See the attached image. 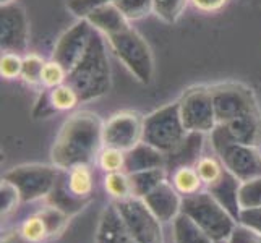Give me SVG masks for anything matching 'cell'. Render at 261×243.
Here are the masks:
<instances>
[{"label": "cell", "mask_w": 261, "mask_h": 243, "mask_svg": "<svg viewBox=\"0 0 261 243\" xmlns=\"http://www.w3.org/2000/svg\"><path fill=\"white\" fill-rule=\"evenodd\" d=\"M102 128L104 122L94 112L82 111L70 115L54 141L50 152L54 166L68 170L80 164H91L104 146Z\"/></svg>", "instance_id": "6da1fadb"}, {"label": "cell", "mask_w": 261, "mask_h": 243, "mask_svg": "<svg viewBox=\"0 0 261 243\" xmlns=\"http://www.w3.org/2000/svg\"><path fill=\"white\" fill-rule=\"evenodd\" d=\"M65 83L75 89L82 102L93 101L109 93L112 83L111 65L101 33L94 31L85 56L68 71Z\"/></svg>", "instance_id": "7a4b0ae2"}, {"label": "cell", "mask_w": 261, "mask_h": 243, "mask_svg": "<svg viewBox=\"0 0 261 243\" xmlns=\"http://www.w3.org/2000/svg\"><path fill=\"white\" fill-rule=\"evenodd\" d=\"M182 212L190 215L213 241L229 240L233 229L239 224L208 190L184 196Z\"/></svg>", "instance_id": "3957f363"}, {"label": "cell", "mask_w": 261, "mask_h": 243, "mask_svg": "<svg viewBox=\"0 0 261 243\" xmlns=\"http://www.w3.org/2000/svg\"><path fill=\"white\" fill-rule=\"evenodd\" d=\"M107 46L140 83L149 85L154 76V59L145 38L132 26L106 38Z\"/></svg>", "instance_id": "277c9868"}, {"label": "cell", "mask_w": 261, "mask_h": 243, "mask_svg": "<svg viewBox=\"0 0 261 243\" xmlns=\"http://www.w3.org/2000/svg\"><path fill=\"white\" fill-rule=\"evenodd\" d=\"M190 133L182 122L178 101L167 104L145 117L143 141L154 146L164 154L174 151Z\"/></svg>", "instance_id": "5b68a950"}, {"label": "cell", "mask_w": 261, "mask_h": 243, "mask_svg": "<svg viewBox=\"0 0 261 243\" xmlns=\"http://www.w3.org/2000/svg\"><path fill=\"white\" fill-rule=\"evenodd\" d=\"M211 141L216 156L240 182L261 177V154L258 148L232 141L219 125L211 131Z\"/></svg>", "instance_id": "8992f818"}, {"label": "cell", "mask_w": 261, "mask_h": 243, "mask_svg": "<svg viewBox=\"0 0 261 243\" xmlns=\"http://www.w3.org/2000/svg\"><path fill=\"white\" fill-rule=\"evenodd\" d=\"M60 170L57 166L26 164L8 170L4 178L16 186L23 203H31L52 195L60 180Z\"/></svg>", "instance_id": "52a82bcc"}, {"label": "cell", "mask_w": 261, "mask_h": 243, "mask_svg": "<svg viewBox=\"0 0 261 243\" xmlns=\"http://www.w3.org/2000/svg\"><path fill=\"white\" fill-rule=\"evenodd\" d=\"M210 89L218 125H224L237 117L259 111L253 89L245 85L229 81V83L213 85Z\"/></svg>", "instance_id": "ba28073f"}, {"label": "cell", "mask_w": 261, "mask_h": 243, "mask_svg": "<svg viewBox=\"0 0 261 243\" xmlns=\"http://www.w3.org/2000/svg\"><path fill=\"white\" fill-rule=\"evenodd\" d=\"M119 209L125 226L128 227L137 243H164V233L161 222L154 212L141 198H125V200L112 201Z\"/></svg>", "instance_id": "9c48e42d"}, {"label": "cell", "mask_w": 261, "mask_h": 243, "mask_svg": "<svg viewBox=\"0 0 261 243\" xmlns=\"http://www.w3.org/2000/svg\"><path fill=\"white\" fill-rule=\"evenodd\" d=\"M180 115L188 131L211 133L218 127L210 86H193L178 99Z\"/></svg>", "instance_id": "30bf717a"}, {"label": "cell", "mask_w": 261, "mask_h": 243, "mask_svg": "<svg viewBox=\"0 0 261 243\" xmlns=\"http://www.w3.org/2000/svg\"><path fill=\"white\" fill-rule=\"evenodd\" d=\"M143 128H145V117L141 114L135 111L117 112L104 122V146L127 152L143 141Z\"/></svg>", "instance_id": "8fae6325"}, {"label": "cell", "mask_w": 261, "mask_h": 243, "mask_svg": "<svg viewBox=\"0 0 261 243\" xmlns=\"http://www.w3.org/2000/svg\"><path fill=\"white\" fill-rule=\"evenodd\" d=\"M30 46V23L21 5L15 2L0 10V47L2 52L26 56Z\"/></svg>", "instance_id": "7c38bea8"}, {"label": "cell", "mask_w": 261, "mask_h": 243, "mask_svg": "<svg viewBox=\"0 0 261 243\" xmlns=\"http://www.w3.org/2000/svg\"><path fill=\"white\" fill-rule=\"evenodd\" d=\"M94 31L96 30L88 23L86 18H80L59 38L50 59L59 62L67 71H70L85 56Z\"/></svg>", "instance_id": "4fadbf2b"}, {"label": "cell", "mask_w": 261, "mask_h": 243, "mask_svg": "<svg viewBox=\"0 0 261 243\" xmlns=\"http://www.w3.org/2000/svg\"><path fill=\"white\" fill-rule=\"evenodd\" d=\"M67 215L59 206H47L44 211H39L28 219H24L20 226V233L33 243H41L49 237L56 235L62 230Z\"/></svg>", "instance_id": "5bb4252c"}, {"label": "cell", "mask_w": 261, "mask_h": 243, "mask_svg": "<svg viewBox=\"0 0 261 243\" xmlns=\"http://www.w3.org/2000/svg\"><path fill=\"white\" fill-rule=\"evenodd\" d=\"M80 102L82 101H80L76 91L67 83L56 88H44L33 107V117L34 119H47L54 114L73 111Z\"/></svg>", "instance_id": "9a60e30c"}, {"label": "cell", "mask_w": 261, "mask_h": 243, "mask_svg": "<svg viewBox=\"0 0 261 243\" xmlns=\"http://www.w3.org/2000/svg\"><path fill=\"white\" fill-rule=\"evenodd\" d=\"M143 201L148 204V208L154 212L161 222H169L177 218V214L182 211V195H180L170 180H163L156 188L143 198Z\"/></svg>", "instance_id": "2e32d148"}, {"label": "cell", "mask_w": 261, "mask_h": 243, "mask_svg": "<svg viewBox=\"0 0 261 243\" xmlns=\"http://www.w3.org/2000/svg\"><path fill=\"white\" fill-rule=\"evenodd\" d=\"M219 127L236 143L255 148L261 145V111L237 117V119L219 125Z\"/></svg>", "instance_id": "e0dca14e"}, {"label": "cell", "mask_w": 261, "mask_h": 243, "mask_svg": "<svg viewBox=\"0 0 261 243\" xmlns=\"http://www.w3.org/2000/svg\"><path fill=\"white\" fill-rule=\"evenodd\" d=\"M96 243H137L114 203L102 211L96 232Z\"/></svg>", "instance_id": "ac0fdd59"}, {"label": "cell", "mask_w": 261, "mask_h": 243, "mask_svg": "<svg viewBox=\"0 0 261 243\" xmlns=\"http://www.w3.org/2000/svg\"><path fill=\"white\" fill-rule=\"evenodd\" d=\"M166 169V154L154 146L141 141L133 149L125 152V169L123 172L135 174L141 170Z\"/></svg>", "instance_id": "d6986e66"}, {"label": "cell", "mask_w": 261, "mask_h": 243, "mask_svg": "<svg viewBox=\"0 0 261 243\" xmlns=\"http://www.w3.org/2000/svg\"><path fill=\"white\" fill-rule=\"evenodd\" d=\"M239 188H240V180L226 169L224 174L214 183L206 186L204 190H208L218 200V203L224 206L232 218L239 222L240 211H242L239 204Z\"/></svg>", "instance_id": "ffe728a7"}, {"label": "cell", "mask_w": 261, "mask_h": 243, "mask_svg": "<svg viewBox=\"0 0 261 243\" xmlns=\"http://www.w3.org/2000/svg\"><path fill=\"white\" fill-rule=\"evenodd\" d=\"M204 133L190 131L187 138L180 145L166 154V170L167 174L184 166H196V162L201 159V148L204 141Z\"/></svg>", "instance_id": "44dd1931"}, {"label": "cell", "mask_w": 261, "mask_h": 243, "mask_svg": "<svg viewBox=\"0 0 261 243\" xmlns=\"http://www.w3.org/2000/svg\"><path fill=\"white\" fill-rule=\"evenodd\" d=\"M86 20L97 33L104 34L106 38L130 26V21L120 13V10L114 4L94 8L91 13L86 15Z\"/></svg>", "instance_id": "7402d4cb"}, {"label": "cell", "mask_w": 261, "mask_h": 243, "mask_svg": "<svg viewBox=\"0 0 261 243\" xmlns=\"http://www.w3.org/2000/svg\"><path fill=\"white\" fill-rule=\"evenodd\" d=\"M67 190L75 198V200L82 201L91 196L94 188L93 172L89 169V164H80L67 170Z\"/></svg>", "instance_id": "603a6c76"}, {"label": "cell", "mask_w": 261, "mask_h": 243, "mask_svg": "<svg viewBox=\"0 0 261 243\" xmlns=\"http://www.w3.org/2000/svg\"><path fill=\"white\" fill-rule=\"evenodd\" d=\"M174 241L175 243H213V240L206 235V232L198 224L180 211L177 218L172 221Z\"/></svg>", "instance_id": "cb8c5ba5"}, {"label": "cell", "mask_w": 261, "mask_h": 243, "mask_svg": "<svg viewBox=\"0 0 261 243\" xmlns=\"http://www.w3.org/2000/svg\"><path fill=\"white\" fill-rule=\"evenodd\" d=\"M167 178L170 180V183L174 185L175 190L182 195V198L204 190L203 180L200 178V175H198L195 166L178 167V169L172 170V172H169Z\"/></svg>", "instance_id": "d4e9b609"}, {"label": "cell", "mask_w": 261, "mask_h": 243, "mask_svg": "<svg viewBox=\"0 0 261 243\" xmlns=\"http://www.w3.org/2000/svg\"><path fill=\"white\" fill-rule=\"evenodd\" d=\"M130 175V185H132V196L135 198H145L152 188H156L163 180L167 178L166 169H151V170H141V172L128 174Z\"/></svg>", "instance_id": "484cf974"}, {"label": "cell", "mask_w": 261, "mask_h": 243, "mask_svg": "<svg viewBox=\"0 0 261 243\" xmlns=\"http://www.w3.org/2000/svg\"><path fill=\"white\" fill-rule=\"evenodd\" d=\"M190 0H152V12L164 23L174 24L185 12Z\"/></svg>", "instance_id": "4316f807"}, {"label": "cell", "mask_w": 261, "mask_h": 243, "mask_svg": "<svg viewBox=\"0 0 261 243\" xmlns=\"http://www.w3.org/2000/svg\"><path fill=\"white\" fill-rule=\"evenodd\" d=\"M104 188L114 201L125 200L132 196V185L130 175L127 172H111L104 178Z\"/></svg>", "instance_id": "83f0119b"}, {"label": "cell", "mask_w": 261, "mask_h": 243, "mask_svg": "<svg viewBox=\"0 0 261 243\" xmlns=\"http://www.w3.org/2000/svg\"><path fill=\"white\" fill-rule=\"evenodd\" d=\"M114 5L130 23L143 20L148 15L154 13L152 12V0H115Z\"/></svg>", "instance_id": "f1b7e54d"}, {"label": "cell", "mask_w": 261, "mask_h": 243, "mask_svg": "<svg viewBox=\"0 0 261 243\" xmlns=\"http://www.w3.org/2000/svg\"><path fill=\"white\" fill-rule=\"evenodd\" d=\"M239 204L240 209H251L261 206V177L240 182L239 188Z\"/></svg>", "instance_id": "f546056e"}, {"label": "cell", "mask_w": 261, "mask_h": 243, "mask_svg": "<svg viewBox=\"0 0 261 243\" xmlns=\"http://www.w3.org/2000/svg\"><path fill=\"white\" fill-rule=\"evenodd\" d=\"M196 172L200 175V178L203 180L204 188L210 186L211 183H214L222 174L226 167L221 162V159L218 156H201V159L196 162Z\"/></svg>", "instance_id": "4dcf8cb0"}, {"label": "cell", "mask_w": 261, "mask_h": 243, "mask_svg": "<svg viewBox=\"0 0 261 243\" xmlns=\"http://www.w3.org/2000/svg\"><path fill=\"white\" fill-rule=\"evenodd\" d=\"M44 64H46V60H44L42 57L28 52L26 56H23V68H21L20 78L30 86H42L41 85V75H42Z\"/></svg>", "instance_id": "1f68e13d"}, {"label": "cell", "mask_w": 261, "mask_h": 243, "mask_svg": "<svg viewBox=\"0 0 261 243\" xmlns=\"http://www.w3.org/2000/svg\"><path fill=\"white\" fill-rule=\"evenodd\" d=\"M97 164L106 174L111 172H122L125 169V152L115 148L104 146L97 156Z\"/></svg>", "instance_id": "d6a6232c"}, {"label": "cell", "mask_w": 261, "mask_h": 243, "mask_svg": "<svg viewBox=\"0 0 261 243\" xmlns=\"http://www.w3.org/2000/svg\"><path fill=\"white\" fill-rule=\"evenodd\" d=\"M68 71L62 67L59 62L56 60H46L42 68V75H41V85L42 88H56L64 85L67 81Z\"/></svg>", "instance_id": "836d02e7"}, {"label": "cell", "mask_w": 261, "mask_h": 243, "mask_svg": "<svg viewBox=\"0 0 261 243\" xmlns=\"http://www.w3.org/2000/svg\"><path fill=\"white\" fill-rule=\"evenodd\" d=\"M23 68V56L12 52H2L0 57V75L5 79H15L21 76Z\"/></svg>", "instance_id": "e575fe53"}, {"label": "cell", "mask_w": 261, "mask_h": 243, "mask_svg": "<svg viewBox=\"0 0 261 243\" xmlns=\"http://www.w3.org/2000/svg\"><path fill=\"white\" fill-rule=\"evenodd\" d=\"M115 0H67L68 10L78 18H86L88 13H91L94 8L114 4Z\"/></svg>", "instance_id": "d590c367"}, {"label": "cell", "mask_w": 261, "mask_h": 243, "mask_svg": "<svg viewBox=\"0 0 261 243\" xmlns=\"http://www.w3.org/2000/svg\"><path fill=\"white\" fill-rule=\"evenodd\" d=\"M0 200H2V214L10 212L21 201V196L18 193L16 186L5 178H2V185H0Z\"/></svg>", "instance_id": "8d00e7d4"}, {"label": "cell", "mask_w": 261, "mask_h": 243, "mask_svg": "<svg viewBox=\"0 0 261 243\" xmlns=\"http://www.w3.org/2000/svg\"><path fill=\"white\" fill-rule=\"evenodd\" d=\"M229 243H261V233L237 224L229 237Z\"/></svg>", "instance_id": "74e56055"}, {"label": "cell", "mask_w": 261, "mask_h": 243, "mask_svg": "<svg viewBox=\"0 0 261 243\" xmlns=\"http://www.w3.org/2000/svg\"><path fill=\"white\" fill-rule=\"evenodd\" d=\"M239 224L261 233V206L259 208H251V209H242Z\"/></svg>", "instance_id": "f35d334b"}, {"label": "cell", "mask_w": 261, "mask_h": 243, "mask_svg": "<svg viewBox=\"0 0 261 243\" xmlns=\"http://www.w3.org/2000/svg\"><path fill=\"white\" fill-rule=\"evenodd\" d=\"M230 0H190V4L203 13H216L222 10Z\"/></svg>", "instance_id": "ab89813d"}, {"label": "cell", "mask_w": 261, "mask_h": 243, "mask_svg": "<svg viewBox=\"0 0 261 243\" xmlns=\"http://www.w3.org/2000/svg\"><path fill=\"white\" fill-rule=\"evenodd\" d=\"M2 243H33V241L26 240L20 232H16V233H10V235L2 238Z\"/></svg>", "instance_id": "60d3db41"}, {"label": "cell", "mask_w": 261, "mask_h": 243, "mask_svg": "<svg viewBox=\"0 0 261 243\" xmlns=\"http://www.w3.org/2000/svg\"><path fill=\"white\" fill-rule=\"evenodd\" d=\"M15 0H2V5H7V4H12Z\"/></svg>", "instance_id": "b9f144b4"}, {"label": "cell", "mask_w": 261, "mask_h": 243, "mask_svg": "<svg viewBox=\"0 0 261 243\" xmlns=\"http://www.w3.org/2000/svg\"><path fill=\"white\" fill-rule=\"evenodd\" d=\"M213 243H229V240H216Z\"/></svg>", "instance_id": "7bdbcfd3"}]
</instances>
